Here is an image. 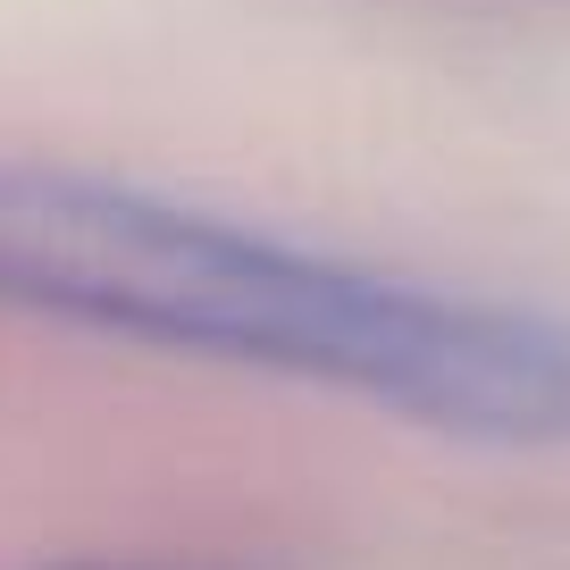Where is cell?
Segmentation results:
<instances>
[{
	"label": "cell",
	"instance_id": "1",
	"mask_svg": "<svg viewBox=\"0 0 570 570\" xmlns=\"http://www.w3.org/2000/svg\"><path fill=\"white\" fill-rule=\"evenodd\" d=\"M0 303L487 445H570V320L285 244L151 185L0 160Z\"/></svg>",
	"mask_w": 570,
	"mask_h": 570
}]
</instances>
